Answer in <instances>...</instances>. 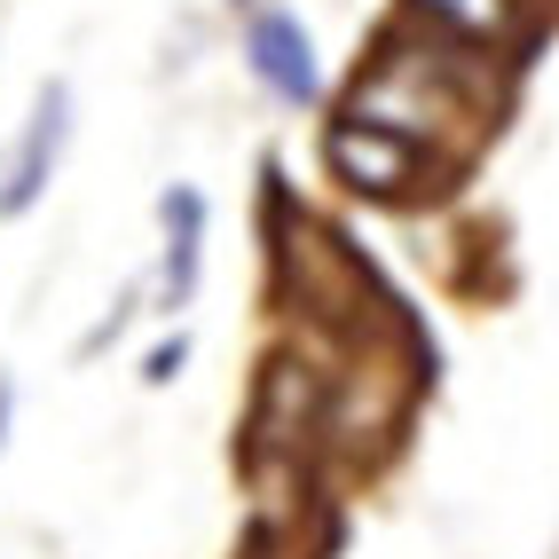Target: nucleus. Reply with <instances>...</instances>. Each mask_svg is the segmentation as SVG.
Listing matches in <instances>:
<instances>
[{"instance_id":"423d86ee","label":"nucleus","mask_w":559,"mask_h":559,"mask_svg":"<svg viewBox=\"0 0 559 559\" xmlns=\"http://www.w3.org/2000/svg\"><path fill=\"white\" fill-rule=\"evenodd\" d=\"M181 362H190V340L174 331V340H158L151 355H142V386H174V379H181Z\"/></svg>"},{"instance_id":"1a4fd4ad","label":"nucleus","mask_w":559,"mask_h":559,"mask_svg":"<svg viewBox=\"0 0 559 559\" xmlns=\"http://www.w3.org/2000/svg\"><path fill=\"white\" fill-rule=\"evenodd\" d=\"M245 9H269V0H245Z\"/></svg>"},{"instance_id":"f03ea898","label":"nucleus","mask_w":559,"mask_h":559,"mask_svg":"<svg viewBox=\"0 0 559 559\" xmlns=\"http://www.w3.org/2000/svg\"><path fill=\"white\" fill-rule=\"evenodd\" d=\"M63 151H71V87L63 80H48L40 95H32V119H24V134H16V151H9V166H0V213H32L48 198V181H56V166H63Z\"/></svg>"},{"instance_id":"6e6552de","label":"nucleus","mask_w":559,"mask_h":559,"mask_svg":"<svg viewBox=\"0 0 559 559\" xmlns=\"http://www.w3.org/2000/svg\"><path fill=\"white\" fill-rule=\"evenodd\" d=\"M9 418H16V386L0 379V441H9Z\"/></svg>"},{"instance_id":"f257e3e1","label":"nucleus","mask_w":559,"mask_h":559,"mask_svg":"<svg viewBox=\"0 0 559 559\" xmlns=\"http://www.w3.org/2000/svg\"><path fill=\"white\" fill-rule=\"evenodd\" d=\"M245 71L269 87L284 110H308L323 95V63H316V32L292 9H252L245 24Z\"/></svg>"},{"instance_id":"20e7f679","label":"nucleus","mask_w":559,"mask_h":559,"mask_svg":"<svg viewBox=\"0 0 559 559\" xmlns=\"http://www.w3.org/2000/svg\"><path fill=\"white\" fill-rule=\"evenodd\" d=\"M158 229H166V252H158V316H181V308L198 300V276H205V190L166 181V190H158Z\"/></svg>"},{"instance_id":"39448f33","label":"nucleus","mask_w":559,"mask_h":559,"mask_svg":"<svg viewBox=\"0 0 559 559\" xmlns=\"http://www.w3.org/2000/svg\"><path fill=\"white\" fill-rule=\"evenodd\" d=\"M418 16L457 32V40H504L512 32V0H418Z\"/></svg>"},{"instance_id":"7ed1b4c3","label":"nucleus","mask_w":559,"mask_h":559,"mask_svg":"<svg viewBox=\"0 0 559 559\" xmlns=\"http://www.w3.org/2000/svg\"><path fill=\"white\" fill-rule=\"evenodd\" d=\"M323 158H331V174H340L347 190H362V198H402V190H418V166H426L418 142H402V134H386V127H362V119H340V127H331Z\"/></svg>"},{"instance_id":"0eeeda50","label":"nucleus","mask_w":559,"mask_h":559,"mask_svg":"<svg viewBox=\"0 0 559 559\" xmlns=\"http://www.w3.org/2000/svg\"><path fill=\"white\" fill-rule=\"evenodd\" d=\"M134 308H142V292H127V300H119V308H110V316L87 331V340H80V355H103V347H110V340H119V331L134 323Z\"/></svg>"}]
</instances>
